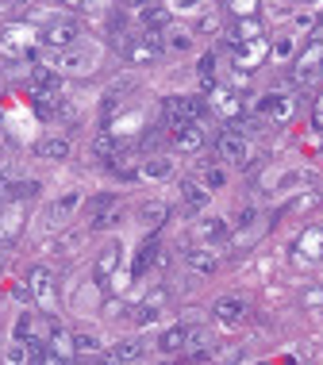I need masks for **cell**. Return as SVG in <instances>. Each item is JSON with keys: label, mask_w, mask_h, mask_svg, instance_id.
Segmentation results:
<instances>
[{"label": "cell", "mask_w": 323, "mask_h": 365, "mask_svg": "<svg viewBox=\"0 0 323 365\" xmlns=\"http://www.w3.org/2000/svg\"><path fill=\"white\" fill-rule=\"evenodd\" d=\"M208 115V108H204L200 96H165L162 101V123L170 127H181V123H197Z\"/></svg>", "instance_id": "obj_1"}, {"label": "cell", "mask_w": 323, "mask_h": 365, "mask_svg": "<svg viewBox=\"0 0 323 365\" xmlns=\"http://www.w3.org/2000/svg\"><path fill=\"white\" fill-rule=\"evenodd\" d=\"M39 38H43V46H54V51H66V46H73L77 38H81V24L70 16L62 19H51V24L39 31Z\"/></svg>", "instance_id": "obj_2"}, {"label": "cell", "mask_w": 323, "mask_h": 365, "mask_svg": "<svg viewBox=\"0 0 323 365\" xmlns=\"http://www.w3.org/2000/svg\"><path fill=\"white\" fill-rule=\"evenodd\" d=\"M215 154H220V162H227V165L247 162V154H250L247 135H242L239 127H223V131H220V139H215Z\"/></svg>", "instance_id": "obj_3"}, {"label": "cell", "mask_w": 323, "mask_h": 365, "mask_svg": "<svg viewBox=\"0 0 323 365\" xmlns=\"http://www.w3.org/2000/svg\"><path fill=\"white\" fill-rule=\"evenodd\" d=\"M120 54H123V62H131V66H154V62H158V58H162L165 51H162L158 43H150V38H146V35L139 31V35H131V38H127Z\"/></svg>", "instance_id": "obj_4"}, {"label": "cell", "mask_w": 323, "mask_h": 365, "mask_svg": "<svg viewBox=\"0 0 323 365\" xmlns=\"http://www.w3.org/2000/svg\"><path fill=\"white\" fill-rule=\"evenodd\" d=\"M319 73H323V38H316V43L297 58V66H292V81H297V85H312Z\"/></svg>", "instance_id": "obj_5"}, {"label": "cell", "mask_w": 323, "mask_h": 365, "mask_svg": "<svg viewBox=\"0 0 323 365\" xmlns=\"http://www.w3.org/2000/svg\"><path fill=\"white\" fill-rule=\"evenodd\" d=\"M212 315L223 323V327H239V323L250 315V300H242V296H220V300L212 304Z\"/></svg>", "instance_id": "obj_6"}, {"label": "cell", "mask_w": 323, "mask_h": 365, "mask_svg": "<svg viewBox=\"0 0 323 365\" xmlns=\"http://www.w3.org/2000/svg\"><path fill=\"white\" fill-rule=\"evenodd\" d=\"M158 265H165V254H162V242L154 239H146L139 246V254H135V262H131V277H146L150 269H158Z\"/></svg>", "instance_id": "obj_7"}, {"label": "cell", "mask_w": 323, "mask_h": 365, "mask_svg": "<svg viewBox=\"0 0 323 365\" xmlns=\"http://www.w3.org/2000/svg\"><path fill=\"white\" fill-rule=\"evenodd\" d=\"M197 239L204 242V246H227V239H231V223L223 220V215H204V220L197 223Z\"/></svg>", "instance_id": "obj_8"}, {"label": "cell", "mask_w": 323, "mask_h": 365, "mask_svg": "<svg viewBox=\"0 0 323 365\" xmlns=\"http://www.w3.org/2000/svg\"><path fill=\"white\" fill-rule=\"evenodd\" d=\"M185 265H189L197 277H212L215 269H220V258H215V250L212 246H185Z\"/></svg>", "instance_id": "obj_9"}, {"label": "cell", "mask_w": 323, "mask_h": 365, "mask_svg": "<svg viewBox=\"0 0 323 365\" xmlns=\"http://www.w3.org/2000/svg\"><path fill=\"white\" fill-rule=\"evenodd\" d=\"M27 292L35 296V304H43V308H54V277H51V269L35 265V269L27 273Z\"/></svg>", "instance_id": "obj_10"}, {"label": "cell", "mask_w": 323, "mask_h": 365, "mask_svg": "<svg viewBox=\"0 0 323 365\" xmlns=\"http://www.w3.org/2000/svg\"><path fill=\"white\" fill-rule=\"evenodd\" d=\"M323 258V227H308L292 246V262H319Z\"/></svg>", "instance_id": "obj_11"}, {"label": "cell", "mask_w": 323, "mask_h": 365, "mask_svg": "<svg viewBox=\"0 0 323 365\" xmlns=\"http://www.w3.org/2000/svg\"><path fill=\"white\" fill-rule=\"evenodd\" d=\"M31 104L43 120H58L66 112V93H54V88H31Z\"/></svg>", "instance_id": "obj_12"}, {"label": "cell", "mask_w": 323, "mask_h": 365, "mask_svg": "<svg viewBox=\"0 0 323 365\" xmlns=\"http://www.w3.org/2000/svg\"><path fill=\"white\" fill-rule=\"evenodd\" d=\"M170 143H173V150H178V154H197L200 146H204L200 123H181V127H173Z\"/></svg>", "instance_id": "obj_13"}, {"label": "cell", "mask_w": 323, "mask_h": 365, "mask_svg": "<svg viewBox=\"0 0 323 365\" xmlns=\"http://www.w3.org/2000/svg\"><path fill=\"white\" fill-rule=\"evenodd\" d=\"M266 51H270V43L262 35L258 38H247V43L235 46V66H239V70H254V66L266 58Z\"/></svg>", "instance_id": "obj_14"}, {"label": "cell", "mask_w": 323, "mask_h": 365, "mask_svg": "<svg viewBox=\"0 0 323 365\" xmlns=\"http://www.w3.org/2000/svg\"><path fill=\"white\" fill-rule=\"evenodd\" d=\"M208 196H212V189L204 181H189V177L181 181V200H185V212H189V215H197V212L208 208Z\"/></svg>", "instance_id": "obj_15"}, {"label": "cell", "mask_w": 323, "mask_h": 365, "mask_svg": "<svg viewBox=\"0 0 323 365\" xmlns=\"http://www.w3.org/2000/svg\"><path fill=\"white\" fill-rule=\"evenodd\" d=\"M120 258H123V246H120V242H104L101 258H96V265H93V277H96V281L116 277V269H120Z\"/></svg>", "instance_id": "obj_16"}, {"label": "cell", "mask_w": 323, "mask_h": 365, "mask_svg": "<svg viewBox=\"0 0 323 365\" xmlns=\"http://www.w3.org/2000/svg\"><path fill=\"white\" fill-rule=\"evenodd\" d=\"M185 346H189V327H185V323H178V327H165L158 334V350L162 354H185Z\"/></svg>", "instance_id": "obj_17"}, {"label": "cell", "mask_w": 323, "mask_h": 365, "mask_svg": "<svg viewBox=\"0 0 323 365\" xmlns=\"http://www.w3.org/2000/svg\"><path fill=\"white\" fill-rule=\"evenodd\" d=\"M165 308V292H150L146 300L139 304V312H135V327H146V323H154Z\"/></svg>", "instance_id": "obj_18"}, {"label": "cell", "mask_w": 323, "mask_h": 365, "mask_svg": "<svg viewBox=\"0 0 323 365\" xmlns=\"http://www.w3.org/2000/svg\"><path fill=\"white\" fill-rule=\"evenodd\" d=\"M258 115H270V120H289L292 115V101L289 96H281V93H273V96H266V101L258 104Z\"/></svg>", "instance_id": "obj_19"}, {"label": "cell", "mask_w": 323, "mask_h": 365, "mask_svg": "<svg viewBox=\"0 0 323 365\" xmlns=\"http://www.w3.org/2000/svg\"><path fill=\"white\" fill-rule=\"evenodd\" d=\"M35 154L46 158V162H66V158H70V143L66 139H39Z\"/></svg>", "instance_id": "obj_20"}, {"label": "cell", "mask_w": 323, "mask_h": 365, "mask_svg": "<svg viewBox=\"0 0 323 365\" xmlns=\"http://www.w3.org/2000/svg\"><path fill=\"white\" fill-rule=\"evenodd\" d=\"M193 46V31L189 27H178V24H170L165 27V51H178V54H185Z\"/></svg>", "instance_id": "obj_21"}, {"label": "cell", "mask_w": 323, "mask_h": 365, "mask_svg": "<svg viewBox=\"0 0 323 365\" xmlns=\"http://www.w3.org/2000/svg\"><path fill=\"white\" fill-rule=\"evenodd\" d=\"M170 173H173V162H170V158H150V162L139 165V177H146V181H165Z\"/></svg>", "instance_id": "obj_22"}, {"label": "cell", "mask_w": 323, "mask_h": 365, "mask_svg": "<svg viewBox=\"0 0 323 365\" xmlns=\"http://www.w3.org/2000/svg\"><path fill=\"white\" fill-rule=\"evenodd\" d=\"M108 361H139L143 358V342L139 339H127V342H120V346H112L104 354Z\"/></svg>", "instance_id": "obj_23"}, {"label": "cell", "mask_w": 323, "mask_h": 365, "mask_svg": "<svg viewBox=\"0 0 323 365\" xmlns=\"http://www.w3.org/2000/svg\"><path fill=\"white\" fill-rule=\"evenodd\" d=\"M316 208H319V192H304V196H297V200L281 204L277 215H304V212H316Z\"/></svg>", "instance_id": "obj_24"}, {"label": "cell", "mask_w": 323, "mask_h": 365, "mask_svg": "<svg viewBox=\"0 0 323 365\" xmlns=\"http://www.w3.org/2000/svg\"><path fill=\"white\" fill-rule=\"evenodd\" d=\"M139 220H143V223L154 231V227H162L165 220H170V204H162V200H150V204H143Z\"/></svg>", "instance_id": "obj_25"}, {"label": "cell", "mask_w": 323, "mask_h": 365, "mask_svg": "<svg viewBox=\"0 0 323 365\" xmlns=\"http://www.w3.org/2000/svg\"><path fill=\"white\" fill-rule=\"evenodd\" d=\"M104 346L96 334H73V358H96Z\"/></svg>", "instance_id": "obj_26"}, {"label": "cell", "mask_w": 323, "mask_h": 365, "mask_svg": "<svg viewBox=\"0 0 323 365\" xmlns=\"http://www.w3.org/2000/svg\"><path fill=\"white\" fill-rule=\"evenodd\" d=\"M4 361H12V365H24V361H31V342H24V339H12L4 346Z\"/></svg>", "instance_id": "obj_27"}, {"label": "cell", "mask_w": 323, "mask_h": 365, "mask_svg": "<svg viewBox=\"0 0 323 365\" xmlns=\"http://www.w3.org/2000/svg\"><path fill=\"white\" fill-rule=\"evenodd\" d=\"M31 88H54V93H62V77L54 70H46V66H39L35 77H31Z\"/></svg>", "instance_id": "obj_28"}, {"label": "cell", "mask_w": 323, "mask_h": 365, "mask_svg": "<svg viewBox=\"0 0 323 365\" xmlns=\"http://www.w3.org/2000/svg\"><path fill=\"white\" fill-rule=\"evenodd\" d=\"M58 66H62V70L89 73V54H81V51H70V54H62V58H58Z\"/></svg>", "instance_id": "obj_29"}, {"label": "cell", "mask_w": 323, "mask_h": 365, "mask_svg": "<svg viewBox=\"0 0 323 365\" xmlns=\"http://www.w3.org/2000/svg\"><path fill=\"white\" fill-rule=\"evenodd\" d=\"M300 308H308V312H323V284H308V289L300 292Z\"/></svg>", "instance_id": "obj_30"}, {"label": "cell", "mask_w": 323, "mask_h": 365, "mask_svg": "<svg viewBox=\"0 0 323 365\" xmlns=\"http://www.w3.org/2000/svg\"><path fill=\"white\" fill-rule=\"evenodd\" d=\"M204 185H208L212 192L223 189V185H227V170H223V165H208V170H204Z\"/></svg>", "instance_id": "obj_31"}, {"label": "cell", "mask_w": 323, "mask_h": 365, "mask_svg": "<svg viewBox=\"0 0 323 365\" xmlns=\"http://www.w3.org/2000/svg\"><path fill=\"white\" fill-rule=\"evenodd\" d=\"M77 204H81V196H77V192H70V196H62V200L54 204V208H51V215H54V220H62V215H70V212L77 208Z\"/></svg>", "instance_id": "obj_32"}, {"label": "cell", "mask_w": 323, "mask_h": 365, "mask_svg": "<svg viewBox=\"0 0 323 365\" xmlns=\"http://www.w3.org/2000/svg\"><path fill=\"white\" fill-rule=\"evenodd\" d=\"M227 4H231V12L235 16H254V8H258V0H227Z\"/></svg>", "instance_id": "obj_33"}, {"label": "cell", "mask_w": 323, "mask_h": 365, "mask_svg": "<svg viewBox=\"0 0 323 365\" xmlns=\"http://www.w3.org/2000/svg\"><path fill=\"white\" fill-rule=\"evenodd\" d=\"M8 196H31V192H39V181H19L16 189H4Z\"/></svg>", "instance_id": "obj_34"}, {"label": "cell", "mask_w": 323, "mask_h": 365, "mask_svg": "<svg viewBox=\"0 0 323 365\" xmlns=\"http://www.w3.org/2000/svg\"><path fill=\"white\" fill-rule=\"evenodd\" d=\"M200 77H215V54H204L200 58Z\"/></svg>", "instance_id": "obj_35"}, {"label": "cell", "mask_w": 323, "mask_h": 365, "mask_svg": "<svg viewBox=\"0 0 323 365\" xmlns=\"http://www.w3.org/2000/svg\"><path fill=\"white\" fill-rule=\"evenodd\" d=\"M273 54H277L281 62H285V58H292V38H281V43L273 46Z\"/></svg>", "instance_id": "obj_36"}, {"label": "cell", "mask_w": 323, "mask_h": 365, "mask_svg": "<svg viewBox=\"0 0 323 365\" xmlns=\"http://www.w3.org/2000/svg\"><path fill=\"white\" fill-rule=\"evenodd\" d=\"M178 12H200V0H173Z\"/></svg>", "instance_id": "obj_37"}, {"label": "cell", "mask_w": 323, "mask_h": 365, "mask_svg": "<svg viewBox=\"0 0 323 365\" xmlns=\"http://www.w3.org/2000/svg\"><path fill=\"white\" fill-rule=\"evenodd\" d=\"M200 31H204V35H212V31H215V19H212V16H204V19H200Z\"/></svg>", "instance_id": "obj_38"}, {"label": "cell", "mask_w": 323, "mask_h": 365, "mask_svg": "<svg viewBox=\"0 0 323 365\" xmlns=\"http://www.w3.org/2000/svg\"><path fill=\"white\" fill-rule=\"evenodd\" d=\"M316 127H323V93H319V101H316Z\"/></svg>", "instance_id": "obj_39"}, {"label": "cell", "mask_w": 323, "mask_h": 365, "mask_svg": "<svg viewBox=\"0 0 323 365\" xmlns=\"http://www.w3.org/2000/svg\"><path fill=\"white\" fill-rule=\"evenodd\" d=\"M81 4H85V8H108L112 0H81Z\"/></svg>", "instance_id": "obj_40"}]
</instances>
